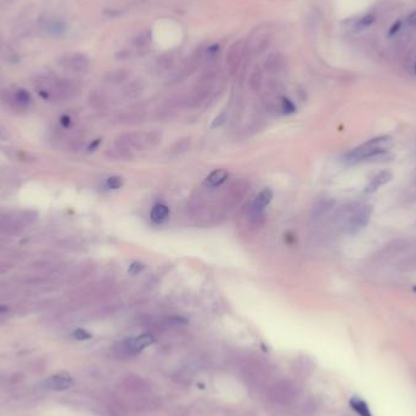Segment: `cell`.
I'll return each mask as SVG.
<instances>
[{"label": "cell", "instance_id": "cell-27", "mask_svg": "<svg viewBox=\"0 0 416 416\" xmlns=\"http://www.w3.org/2000/svg\"><path fill=\"white\" fill-rule=\"evenodd\" d=\"M7 312H9V307H6V305H0V315Z\"/></svg>", "mask_w": 416, "mask_h": 416}, {"label": "cell", "instance_id": "cell-6", "mask_svg": "<svg viewBox=\"0 0 416 416\" xmlns=\"http://www.w3.org/2000/svg\"><path fill=\"white\" fill-rule=\"evenodd\" d=\"M26 224L18 217L0 216V235L16 236L25 229Z\"/></svg>", "mask_w": 416, "mask_h": 416}, {"label": "cell", "instance_id": "cell-8", "mask_svg": "<svg viewBox=\"0 0 416 416\" xmlns=\"http://www.w3.org/2000/svg\"><path fill=\"white\" fill-rule=\"evenodd\" d=\"M72 378L67 375V374L62 373L49 378L45 382V386L49 389H52V391H66V389H69L72 386Z\"/></svg>", "mask_w": 416, "mask_h": 416}, {"label": "cell", "instance_id": "cell-9", "mask_svg": "<svg viewBox=\"0 0 416 416\" xmlns=\"http://www.w3.org/2000/svg\"><path fill=\"white\" fill-rule=\"evenodd\" d=\"M393 179V174L389 171H382L380 173L375 174L370 179V182L366 184L365 187V193H374L376 192L381 187L386 185L387 183H389Z\"/></svg>", "mask_w": 416, "mask_h": 416}, {"label": "cell", "instance_id": "cell-10", "mask_svg": "<svg viewBox=\"0 0 416 416\" xmlns=\"http://www.w3.org/2000/svg\"><path fill=\"white\" fill-rule=\"evenodd\" d=\"M274 195L273 191H271L269 188L266 189H263L260 193L257 195V197L255 198V202L252 205V211L256 216H260V214L263 212V209L271 202Z\"/></svg>", "mask_w": 416, "mask_h": 416}, {"label": "cell", "instance_id": "cell-11", "mask_svg": "<svg viewBox=\"0 0 416 416\" xmlns=\"http://www.w3.org/2000/svg\"><path fill=\"white\" fill-rule=\"evenodd\" d=\"M227 177H229V173L226 169H216L206 178L205 185L208 188H217L223 184L227 179Z\"/></svg>", "mask_w": 416, "mask_h": 416}, {"label": "cell", "instance_id": "cell-24", "mask_svg": "<svg viewBox=\"0 0 416 416\" xmlns=\"http://www.w3.org/2000/svg\"><path fill=\"white\" fill-rule=\"evenodd\" d=\"M407 22H408V25H410V26H416V11L412 12V14L408 16Z\"/></svg>", "mask_w": 416, "mask_h": 416}, {"label": "cell", "instance_id": "cell-25", "mask_svg": "<svg viewBox=\"0 0 416 416\" xmlns=\"http://www.w3.org/2000/svg\"><path fill=\"white\" fill-rule=\"evenodd\" d=\"M100 143H101L100 139H96V140H94L93 143H91L90 145H89L88 150H89V151H94V150H96V149H98V146L100 145Z\"/></svg>", "mask_w": 416, "mask_h": 416}, {"label": "cell", "instance_id": "cell-18", "mask_svg": "<svg viewBox=\"0 0 416 416\" xmlns=\"http://www.w3.org/2000/svg\"><path fill=\"white\" fill-rule=\"evenodd\" d=\"M48 31L51 33V35L59 36L60 33L64 32L65 27L62 26V23H60V22H51L48 25Z\"/></svg>", "mask_w": 416, "mask_h": 416}, {"label": "cell", "instance_id": "cell-5", "mask_svg": "<svg viewBox=\"0 0 416 416\" xmlns=\"http://www.w3.org/2000/svg\"><path fill=\"white\" fill-rule=\"evenodd\" d=\"M152 343H155V337L150 334H143L140 336L125 340L121 344V349L122 352H127L128 354H137Z\"/></svg>", "mask_w": 416, "mask_h": 416}, {"label": "cell", "instance_id": "cell-16", "mask_svg": "<svg viewBox=\"0 0 416 416\" xmlns=\"http://www.w3.org/2000/svg\"><path fill=\"white\" fill-rule=\"evenodd\" d=\"M106 185L109 189L117 190L123 185V180L121 177H110V178H107Z\"/></svg>", "mask_w": 416, "mask_h": 416}, {"label": "cell", "instance_id": "cell-4", "mask_svg": "<svg viewBox=\"0 0 416 416\" xmlns=\"http://www.w3.org/2000/svg\"><path fill=\"white\" fill-rule=\"evenodd\" d=\"M2 99H4L5 103L9 104L10 106L17 110L26 109V107L30 106L31 103H32V96H31V94L23 88H18L14 91L5 90Z\"/></svg>", "mask_w": 416, "mask_h": 416}, {"label": "cell", "instance_id": "cell-20", "mask_svg": "<svg viewBox=\"0 0 416 416\" xmlns=\"http://www.w3.org/2000/svg\"><path fill=\"white\" fill-rule=\"evenodd\" d=\"M374 22V16L373 15H366L363 18H360L359 22H358L357 27L358 28H366L369 26H371V23Z\"/></svg>", "mask_w": 416, "mask_h": 416}, {"label": "cell", "instance_id": "cell-2", "mask_svg": "<svg viewBox=\"0 0 416 416\" xmlns=\"http://www.w3.org/2000/svg\"><path fill=\"white\" fill-rule=\"evenodd\" d=\"M35 88L41 99L50 103H59L70 98L72 94V87L69 82L48 75L38 76L35 80Z\"/></svg>", "mask_w": 416, "mask_h": 416}, {"label": "cell", "instance_id": "cell-22", "mask_svg": "<svg viewBox=\"0 0 416 416\" xmlns=\"http://www.w3.org/2000/svg\"><path fill=\"white\" fill-rule=\"evenodd\" d=\"M11 269H12L11 264L7 263V262L0 261V275H5V274L9 273Z\"/></svg>", "mask_w": 416, "mask_h": 416}, {"label": "cell", "instance_id": "cell-17", "mask_svg": "<svg viewBox=\"0 0 416 416\" xmlns=\"http://www.w3.org/2000/svg\"><path fill=\"white\" fill-rule=\"evenodd\" d=\"M281 110L285 114H291L296 111V106L291 100H289V99H286V98H282Z\"/></svg>", "mask_w": 416, "mask_h": 416}, {"label": "cell", "instance_id": "cell-21", "mask_svg": "<svg viewBox=\"0 0 416 416\" xmlns=\"http://www.w3.org/2000/svg\"><path fill=\"white\" fill-rule=\"evenodd\" d=\"M10 138H11V134H10L9 129L2 124H0V141H7L10 140Z\"/></svg>", "mask_w": 416, "mask_h": 416}, {"label": "cell", "instance_id": "cell-26", "mask_svg": "<svg viewBox=\"0 0 416 416\" xmlns=\"http://www.w3.org/2000/svg\"><path fill=\"white\" fill-rule=\"evenodd\" d=\"M61 124L64 125V127H70V124H71V118L70 117H67V116H64V117H61Z\"/></svg>", "mask_w": 416, "mask_h": 416}, {"label": "cell", "instance_id": "cell-12", "mask_svg": "<svg viewBox=\"0 0 416 416\" xmlns=\"http://www.w3.org/2000/svg\"><path fill=\"white\" fill-rule=\"evenodd\" d=\"M2 151L6 153L10 158L15 159V161L20 162H33L35 161V157H33L31 153L26 152V151L21 150V149H15V148H2Z\"/></svg>", "mask_w": 416, "mask_h": 416}, {"label": "cell", "instance_id": "cell-14", "mask_svg": "<svg viewBox=\"0 0 416 416\" xmlns=\"http://www.w3.org/2000/svg\"><path fill=\"white\" fill-rule=\"evenodd\" d=\"M349 405L352 407V409L357 413L358 415L360 416H373L371 414L370 409H369V405L366 404L365 400H363L359 397H352L349 400Z\"/></svg>", "mask_w": 416, "mask_h": 416}, {"label": "cell", "instance_id": "cell-23", "mask_svg": "<svg viewBox=\"0 0 416 416\" xmlns=\"http://www.w3.org/2000/svg\"><path fill=\"white\" fill-rule=\"evenodd\" d=\"M400 27H402V22H400V21H398V22L394 23V25L391 27V30H389V36L392 37V36L396 35V33L398 32V31L400 30Z\"/></svg>", "mask_w": 416, "mask_h": 416}, {"label": "cell", "instance_id": "cell-7", "mask_svg": "<svg viewBox=\"0 0 416 416\" xmlns=\"http://www.w3.org/2000/svg\"><path fill=\"white\" fill-rule=\"evenodd\" d=\"M60 65L64 69L72 71L76 73L85 72L88 69V61L84 56L78 54H69L66 56L61 57L60 60Z\"/></svg>", "mask_w": 416, "mask_h": 416}, {"label": "cell", "instance_id": "cell-19", "mask_svg": "<svg viewBox=\"0 0 416 416\" xmlns=\"http://www.w3.org/2000/svg\"><path fill=\"white\" fill-rule=\"evenodd\" d=\"M144 264L140 263V262H133L132 264H130L129 266V274H132V275H138L140 271L144 270Z\"/></svg>", "mask_w": 416, "mask_h": 416}, {"label": "cell", "instance_id": "cell-15", "mask_svg": "<svg viewBox=\"0 0 416 416\" xmlns=\"http://www.w3.org/2000/svg\"><path fill=\"white\" fill-rule=\"evenodd\" d=\"M72 337L73 339L78 340V341H87V340L93 337V335H91L89 331H87L85 329H76L75 331L72 332Z\"/></svg>", "mask_w": 416, "mask_h": 416}, {"label": "cell", "instance_id": "cell-13", "mask_svg": "<svg viewBox=\"0 0 416 416\" xmlns=\"http://www.w3.org/2000/svg\"><path fill=\"white\" fill-rule=\"evenodd\" d=\"M169 217V208L168 206L163 205V203H157L153 206L152 211H151V221L155 222L157 224H161L166 222Z\"/></svg>", "mask_w": 416, "mask_h": 416}, {"label": "cell", "instance_id": "cell-1", "mask_svg": "<svg viewBox=\"0 0 416 416\" xmlns=\"http://www.w3.org/2000/svg\"><path fill=\"white\" fill-rule=\"evenodd\" d=\"M392 146H393V139L389 135H381V137L370 139V140L360 144L357 148L352 149L342 159L348 166H352V164L360 163V162L384 155L391 150Z\"/></svg>", "mask_w": 416, "mask_h": 416}, {"label": "cell", "instance_id": "cell-28", "mask_svg": "<svg viewBox=\"0 0 416 416\" xmlns=\"http://www.w3.org/2000/svg\"><path fill=\"white\" fill-rule=\"evenodd\" d=\"M414 291H415V292H416V286H415V287H414Z\"/></svg>", "mask_w": 416, "mask_h": 416}, {"label": "cell", "instance_id": "cell-3", "mask_svg": "<svg viewBox=\"0 0 416 416\" xmlns=\"http://www.w3.org/2000/svg\"><path fill=\"white\" fill-rule=\"evenodd\" d=\"M371 213H373V207L370 205L360 206L354 209L344 224V230L347 234H357V232L362 231L368 226Z\"/></svg>", "mask_w": 416, "mask_h": 416}]
</instances>
